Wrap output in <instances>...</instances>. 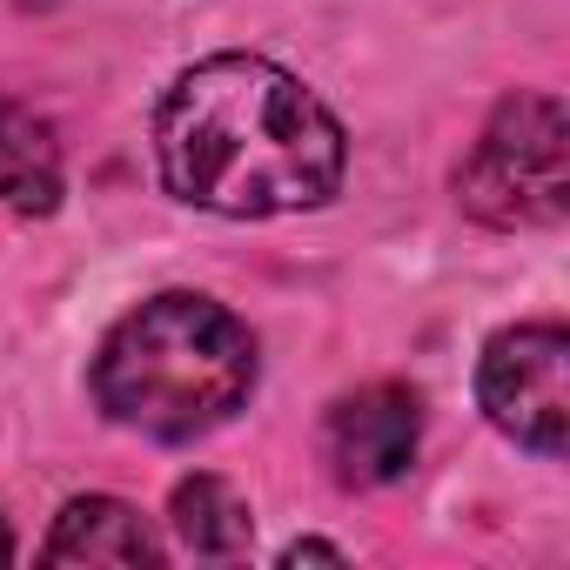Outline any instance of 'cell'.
Returning a JSON list of instances; mask_svg holds the SVG:
<instances>
[{
  "instance_id": "1",
  "label": "cell",
  "mask_w": 570,
  "mask_h": 570,
  "mask_svg": "<svg viewBox=\"0 0 570 570\" xmlns=\"http://www.w3.org/2000/svg\"><path fill=\"white\" fill-rule=\"evenodd\" d=\"M155 161L175 202L268 222L323 208L343 188L350 135L316 88L262 55H208L155 108Z\"/></svg>"
},
{
  "instance_id": "2",
  "label": "cell",
  "mask_w": 570,
  "mask_h": 570,
  "mask_svg": "<svg viewBox=\"0 0 570 570\" xmlns=\"http://www.w3.org/2000/svg\"><path fill=\"white\" fill-rule=\"evenodd\" d=\"M248 390H255L248 323L195 289L148 296L95 350V403L108 410V423L155 443H195L222 430L248 403Z\"/></svg>"
},
{
  "instance_id": "3",
  "label": "cell",
  "mask_w": 570,
  "mask_h": 570,
  "mask_svg": "<svg viewBox=\"0 0 570 570\" xmlns=\"http://www.w3.org/2000/svg\"><path fill=\"white\" fill-rule=\"evenodd\" d=\"M463 215L490 228H543L570 208V121L557 95H503L456 168Z\"/></svg>"
},
{
  "instance_id": "4",
  "label": "cell",
  "mask_w": 570,
  "mask_h": 570,
  "mask_svg": "<svg viewBox=\"0 0 570 570\" xmlns=\"http://www.w3.org/2000/svg\"><path fill=\"white\" fill-rule=\"evenodd\" d=\"M476 403L517 450L563 456V443H570V336H563V323L497 330L476 363Z\"/></svg>"
},
{
  "instance_id": "5",
  "label": "cell",
  "mask_w": 570,
  "mask_h": 570,
  "mask_svg": "<svg viewBox=\"0 0 570 570\" xmlns=\"http://www.w3.org/2000/svg\"><path fill=\"white\" fill-rule=\"evenodd\" d=\"M416 436H423V403L403 383H370L356 396H343L323 423V450L343 490H383L416 463Z\"/></svg>"
},
{
  "instance_id": "6",
  "label": "cell",
  "mask_w": 570,
  "mask_h": 570,
  "mask_svg": "<svg viewBox=\"0 0 570 570\" xmlns=\"http://www.w3.org/2000/svg\"><path fill=\"white\" fill-rule=\"evenodd\" d=\"M48 563H161L168 543L155 537V523L121 503V497H75L55 517V537L41 543Z\"/></svg>"
},
{
  "instance_id": "7",
  "label": "cell",
  "mask_w": 570,
  "mask_h": 570,
  "mask_svg": "<svg viewBox=\"0 0 570 570\" xmlns=\"http://www.w3.org/2000/svg\"><path fill=\"white\" fill-rule=\"evenodd\" d=\"M61 202V148L55 128L0 95V208L14 215H48Z\"/></svg>"
},
{
  "instance_id": "8",
  "label": "cell",
  "mask_w": 570,
  "mask_h": 570,
  "mask_svg": "<svg viewBox=\"0 0 570 570\" xmlns=\"http://www.w3.org/2000/svg\"><path fill=\"white\" fill-rule=\"evenodd\" d=\"M168 530H175V543L188 550V557H215V563H228V557H248V537H255V517H248V503H242V490L228 483V476H181L175 483V497H168Z\"/></svg>"
},
{
  "instance_id": "9",
  "label": "cell",
  "mask_w": 570,
  "mask_h": 570,
  "mask_svg": "<svg viewBox=\"0 0 570 570\" xmlns=\"http://www.w3.org/2000/svg\"><path fill=\"white\" fill-rule=\"evenodd\" d=\"M282 563H343V550L336 543H289V550H282Z\"/></svg>"
},
{
  "instance_id": "10",
  "label": "cell",
  "mask_w": 570,
  "mask_h": 570,
  "mask_svg": "<svg viewBox=\"0 0 570 570\" xmlns=\"http://www.w3.org/2000/svg\"><path fill=\"white\" fill-rule=\"evenodd\" d=\"M0 563H14V530H8V517H0Z\"/></svg>"
}]
</instances>
